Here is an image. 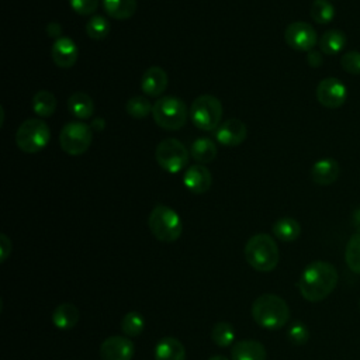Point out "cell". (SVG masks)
<instances>
[{"mask_svg":"<svg viewBox=\"0 0 360 360\" xmlns=\"http://www.w3.org/2000/svg\"><path fill=\"white\" fill-rule=\"evenodd\" d=\"M339 274L333 264L323 260L309 263L298 280L300 294L309 302L325 300L338 285Z\"/></svg>","mask_w":360,"mask_h":360,"instance_id":"1","label":"cell"},{"mask_svg":"<svg viewBox=\"0 0 360 360\" xmlns=\"http://www.w3.org/2000/svg\"><path fill=\"white\" fill-rule=\"evenodd\" d=\"M252 316L259 326L276 330L288 322L290 307L276 294H262L252 304Z\"/></svg>","mask_w":360,"mask_h":360,"instance_id":"2","label":"cell"},{"mask_svg":"<svg viewBox=\"0 0 360 360\" xmlns=\"http://www.w3.org/2000/svg\"><path fill=\"white\" fill-rule=\"evenodd\" d=\"M246 262L257 271H271L280 260V250L269 233H256L245 245Z\"/></svg>","mask_w":360,"mask_h":360,"instance_id":"3","label":"cell"},{"mask_svg":"<svg viewBox=\"0 0 360 360\" xmlns=\"http://www.w3.org/2000/svg\"><path fill=\"white\" fill-rule=\"evenodd\" d=\"M188 110L183 100L174 96L159 97L152 107L153 121L166 131H177L184 127Z\"/></svg>","mask_w":360,"mask_h":360,"instance_id":"4","label":"cell"},{"mask_svg":"<svg viewBox=\"0 0 360 360\" xmlns=\"http://www.w3.org/2000/svg\"><path fill=\"white\" fill-rule=\"evenodd\" d=\"M148 225L152 235L160 242H174L180 238L183 224L179 214L167 205H156L148 218Z\"/></svg>","mask_w":360,"mask_h":360,"instance_id":"5","label":"cell"},{"mask_svg":"<svg viewBox=\"0 0 360 360\" xmlns=\"http://www.w3.org/2000/svg\"><path fill=\"white\" fill-rule=\"evenodd\" d=\"M51 139L48 124L41 118L25 120L15 132V143L25 153L41 152Z\"/></svg>","mask_w":360,"mask_h":360,"instance_id":"6","label":"cell"},{"mask_svg":"<svg viewBox=\"0 0 360 360\" xmlns=\"http://www.w3.org/2000/svg\"><path fill=\"white\" fill-rule=\"evenodd\" d=\"M190 118L194 127L201 131H215L222 118V104L211 94H202L194 98L190 107Z\"/></svg>","mask_w":360,"mask_h":360,"instance_id":"7","label":"cell"},{"mask_svg":"<svg viewBox=\"0 0 360 360\" xmlns=\"http://www.w3.org/2000/svg\"><path fill=\"white\" fill-rule=\"evenodd\" d=\"M91 139V127L80 121H70L65 124L59 134V143L62 150L72 156L83 155L90 148Z\"/></svg>","mask_w":360,"mask_h":360,"instance_id":"8","label":"cell"},{"mask_svg":"<svg viewBox=\"0 0 360 360\" xmlns=\"http://www.w3.org/2000/svg\"><path fill=\"white\" fill-rule=\"evenodd\" d=\"M190 152L176 138H166L160 141L155 150L158 165L167 173H179L188 163Z\"/></svg>","mask_w":360,"mask_h":360,"instance_id":"9","label":"cell"},{"mask_svg":"<svg viewBox=\"0 0 360 360\" xmlns=\"http://www.w3.org/2000/svg\"><path fill=\"white\" fill-rule=\"evenodd\" d=\"M284 39L290 48L300 52H309L318 42V35L314 27L305 21H294L287 25Z\"/></svg>","mask_w":360,"mask_h":360,"instance_id":"10","label":"cell"},{"mask_svg":"<svg viewBox=\"0 0 360 360\" xmlns=\"http://www.w3.org/2000/svg\"><path fill=\"white\" fill-rule=\"evenodd\" d=\"M316 100L326 108H339L345 104L347 90L343 82L336 77H326L321 80L315 90Z\"/></svg>","mask_w":360,"mask_h":360,"instance_id":"11","label":"cell"},{"mask_svg":"<svg viewBox=\"0 0 360 360\" xmlns=\"http://www.w3.org/2000/svg\"><path fill=\"white\" fill-rule=\"evenodd\" d=\"M135 353V345L129 338L108 336L100 345L101 360H131Z\"/></svg>","mask_w":360,"mask_h":360,"instance_id":"12","label":"cell"},{"mask_svg":"<svg viewBox=\"0 0 360 360\" xmlns=\"http://www.w3.org/2000/svg\"><path fill=\"white\" fill-rule=\"evenodd\" d=\"M248 136V127L239 118H229L214 131V138L224 146H238Z\"/></svg>","mask_w":360,"mask_h":360,"instance_id":"13","label":"cell"},{"mask_svg":"<svg viewBox=\"0 0 360 360\" xmlns=\"http://www.w3.org/2000/svg\"><path fill=\"white\" fill-rule=\"evenodd\" d=\"M52 60L56 66L62 69L72 68L79 58V46L69 37H59L53 41L51 49Z\"/></svg>","mask_w":360,"mask_h":360,"instance_id":"14","label":"cell"},{"mask_svg":"<svg viewBox=\"0 0 360 360\" xmlns=\"http://www.w3.org/2000/svg\"><path fill=\"white\" fill-rule=\"evenodd\" d=\"M183 184L188 191L194 194H202L208 191L212 184L211 172L204 165H193L184 173Z\"/></svg>","mask_w":360,"mask_h":360,"instance_id":"15","label":"cell"},{"mask_svg":"<svg viewBox=\"0 0 360 360\" xmlns=\"http://www.w3.org/2000/svg\"><path fill=\"white\" fill-rule=\"evenodd\" d=\"M169 83L167 73L159 66H150L146 69L141 79V89L143 94L150 97L162 96Z\"/></svg>","mask_w":360,"mask_h":360,"instance_id":"16","label":"cell"},{"mask_svg":"<svg viewBox=\"0 0 360 360\" xmlns=\"http://www.w3.org/2000/svg\"><path fill=\"white\" fill-rule=\"evenodd\" d=\"M340 174L339 163L332 158H325L314 163L311 167V179L318 186H329Z\"/></svg>","mask_w":360,"mask_h":360,"instance_id":"17","label":"cell"},{"mask_svg":"<svg viewBox=\"0 0 360 360\" xmlns=\"http://www.w3.org/2000/svg\"><path fill=\"white\" fill-rule=\"evenodd\" d=\"M267 352L263 343L253 339L238 340L231 349V360H266Z\"/></svg>","mask_w":360,"mask_h":360,"instance_id":"18","label":"cell"},{"mask_svg":"<svg viewBox=\"0 0 360 360\" xmlns=\"http://www.w3.org/2000/svg\"><path fill=\"white\" fill-rule=\"evenodd\" d=\"M155 360H186V349L179 339L165 336L155 346Z\"/></svg>","mask_w":360,"mask_h":360,"instance_id":"19","label":"cell"},{"mask_svg":"<svg viewBox=\"0 0 360 360\" xmlns=\"http://www.w3.org/2000/svg\"><path fill=\"white\" fill-rule=\"evenodd\" d=\"M80 318L79 308L70 302L59 304L52 312V323L62 330L72 329L77 325Z\"/></svg>","mask_w":360,"mask_h":360,"instance_id":"20","label":"cell"},{"mask_svg":"<svg viewBox=\"0 0 360 360\" xmlns=\"http://www.w3.org/2000/svg\"><path fill=\"white\" fill-rule=\"evenodd\" d=\"M69 112L79 120H89L94 112L93 98L83 91H76L68 98Z\"/></svg>","mask_w":360,"mask_h":360,"instance_id":"21","label":"cell"},{"mask_svg":"<svg viewBox=\"0 0 360 360\" xmlns=\"http://www.w3.org/2000/svg\"><path fill=\"white\" fill-rule=\"evenodd\" d=\"M101 6L114 20H128L136 11V0H101Z\"/></svg>","mask_w":360,"mask_h":360,"instance_id":"22","label":"cell"},{"mask_svg":"<svg viewBox=\"0 0 360 360\" xmlns=\"http://www.w3.org/2000/svg\"><path fill=\"white\" fill-rule=\"evenodd\" d=\"M319 51L326 55H336L346 46V35L340 30H328L318 41Z\"/></svg>","mask_w":360,"mask_h":360,"instance_id":"23","label":"cell"},{"mask_svg":"<svg viewBox=\"0 0 360 360\" xmlns=\"http://www.w3.org/2000/svg\"><path fill=\"white\" fill-rule=\"evenodd\" d=\"M190 155L200 165L208 163L217 156V145L210 138H197L190 146Z\"/></svg>","mask_w":360,"mask_h":360,"instance_id":"24","label":"cell"},{"mask_svg":"<svg viewBox=\"0 0 360 360\" xmlns=\"http://www.w3.org/2000/svg\"><path fill=\"white\" fill-rule=\"evenodd\" d=\"M273 235L283 242H292L301 235V225L294 218H280L273 224Z\"/></svg>","mask_w":360,"mask_h":360,"instance_id":"25","label":"cell"},{"mask_svg":"<svg viewBox=\"0 0 360 360\" xmlns=\"http://www.w3.org/2000/svg\"><path fill=\"white\" fill-rule=\"evenodd\" d=\"M32 111L41 117H51L56 110V97L48 90H39L32 97Z\"/></svg>","mask_w":360,"mask_h":360,"instance_id":"26","label":"cell"},{"mask_svg":"<svg viewBox=\"0 0 360 360\" xmlns=\"http://www.w3.org/2000/svg\"><path fill=\"white\" fill-rule=\"evenodd\" d=\"M235 329L233 325L225 321L217 322L211 329V339L219 347H228L235 340Z\"/></svg>","mask_w":360,"mask_h":360,"instance_id":"27","label":"cell"},{"mask_svg":"<svg viewBox=\"0 0 360 360\" xmlns=\"http://www.w3.org/2000/svg\"><path fill=\"white\" fill-rule=\"evenodd\" d=\"M345 260L353 273L360 274V232L352 235L347 240L345 249Z\"/></svg>","mask_w":360,"mask_h":360,"instance_id":"28","label":"cell"},{"mask_svg":"<svg viewBox=\"0 0 360 360\" xmlns=\"http://www.w3.org/2000/svg\"><path fill=\"white\" fill-rule=\"evenodd\" d=\"M110 21L103 15H93L86 22V34L94 41H101L110 34Z\"/></svg>","mask_w":360,"mask_h":360,"instance_id":"29","label":"cell"},{"mask_svg":"<svg viewBox=\"0 0 360 360\" xmlns=\"http://www.w3.org/2000/svg\"><path fill=\"white\" fill-rule=\"evenodd\" d=\"M152 107L153 104H150V101L145 96H132L125 104V111L129 117L135 120H142L152 112Z\"/></svg>","mask_w":360,"mask_h":360,"instance_id":"30","label":"cell"},{"mask_svg":"<svg viewBox=\"0 0 360 360\" xmlns=\"http://www.w3.org/2000/svg\"><path fill=\"white\" fill-rule=\"evenodd\" d=\"M145 328V319L138 311H129L121 319V329L128 338H136Z\"/></svg>","mask_w":360,"mask_h":360,"instance_id":"31","label":"cell"},{"mask_svg":"<svg viewBox=\"0 0 360 360\" xmlns=\"http://www.w3.org/2000/svg\"><path fill=\"white\" fill-rule=\"evenodd\" d=\"M309 14L315 22L329 24L335 17V8L328 0H314Z\"/></svg>","mask_w":360,"mask_h":360,"instance_id":"32","label":"cell"},{"mask_svg":"<svg viewBox=\"0 0 360 360\" xmlns=\"http://www.w3.org/2000/svg\"><path fill=\"white\" fill-rule=\"evenodd\" d=\"M287 336H288V340L295 345V346H301V345H305L309 339V330L307 328V325L301 321H295L291 323V326L288 328V332H287Z\"/></svg>","mask_w":360,"mask_h":360,"instance_id":"33","label":"cell"},{"mask_svg":"<svg viewBox=\"0 0 360 360\" xmlns=\"http://www.w3.org/2000/svg\"><path fill=\"white\" fill-rule=\"evenodd\" d=\"M340 66L350 75H360V52L347 51L340 59Z\"/></svg>","mask_w":360,"mask_h":360,"instance_id":"34","label":"cell"},{"mask_svg":"<svg viewBox=\"0 0 360 360\" xmlns=\"http://www.w3.org/2000/svg\"><path fill=\"white\" fill-rule=\"evenodd\" d=\"M72 10L80 15L93 14L100 4V0H69Z\"/></svg>","mask_w":360,"mask_h":360,"instance_id":"35","label":"cell"},{"mask_svg":"<svg viewBox=\"0 0 360 360\" xmlns=\"http://www.w3.org/2000/svg\"><path fill=\"white\" fill-rule=\"evenodd\" d=\"M307 62L309 66L312 68H319L323 62V58H322V52L321 51H315V49H311L309 52H307Z\"/></svg>","mask_w":360,"mask_h":360,"instance_id":"36","label":"cell"},{"mask_svg":"<svg viewBox=\"0 0 360 360\" xmlns=\"http://www.w3.org/2000/svg\"><path fill=\"white\" fill-rule=\"evenodd\" d=\"M0 252H1L0 262L3 263L7 259V256L11 253V240L4 233L0 235Z\"/></svg>","mask_w":360,"mask_h":360,"instance_id":"37","label":"cell"},{"mask_svg":"<svg viewBox=\"0 0 360 360\" xmlns=\"http://www.w3.org/2000/svg\"><path fill=\"white\" fill-rule=\"evenodd\" d=\"M90 127H91V129H93V131L100 132V131H103V129H104V127H105V121H104L101 117L94 118V120L90 122Z\"/></svg>","mask_w":360,"mask_h":360,"instance_id":"38","label":"cell"},{"mask_svg":"<svg viewBox=\"0 0 360 360\" xmlns=\"http://www.w3.org/2000/svg\"><path fill=\"white\" fill-rule=\"evenodd\" d=\"M353 222H354L356 228L360 231V210H357V211L354 212V215H353Z\"/></svg>","mask_w":360,"mask_h":360,"instance_id":"39","label":"cell"},{"mask_svg":"<svg viewBox=\"0 0 360 360\" xmlns=\"http://www.w3.org/2000/svg\"><path fill=\"white\" fill-rule=\"evenodd\" d=\"M208 360H228V359L222 354H215V356H211Z\"/></svg>","mask_w":360,"mask_h":360,"instance_id":"40","label":"cell"},{"mask_svg":"<svg viewBox=\"0 0 360 360\" xmlns=\"http://www.w3.org/2000/svg\"><path fill=\"white\" fill-rule=\"evenodd\" d=\"M359 307H360V301H359Z\"/></svg>","mask_w":360,"mask_h":360,"instance_id":"41","label":"cell"}]
</instances>
